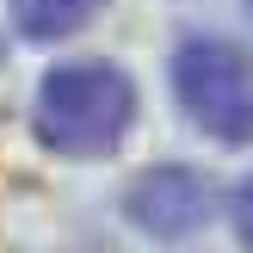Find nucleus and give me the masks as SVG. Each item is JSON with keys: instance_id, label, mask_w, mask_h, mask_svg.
I'll use <instances>...</instances> for the list:
<instances>
[{"instance_id": "1", "label": "nucleus", "mask_w": 253, "mask_h": 253, "mask_svg": "<svg viewBox=\"0 0 253 253\" xmlns=\"http://www.w3.org/2000/svg\"><path fill=\"white\" fill-rule=\"evenodd\" d=\"M37 142L56 148L68 161H99L124 142V130L136 124V81L118 68V62H56V68L37 81Z\"/></svg>"}, {"instance_id": "2", "label": "nucleus", "mask_w": 253, "mask_h": 253, "mask_svg": "<svg viewBox=\"0 0 253 253\" xmlns=\"http://www.w3.org/2000/svg\"><path fill=\"white\" fill-rule=\"evenodd\" d=\"M173 99L210 142H253V62L229 37H185L173 49Z\"/></svg>"}, {"instance_id": "3", "label": "nucleus", "mask_w": 253, "mask_h": 253, "mask_svg": "<svg viewBox=\"0 0 253 253\" xmlns=\"http://www.w3.org/2000/svg\"><path fill=\"white\" fill-rule=\"evenodd\" d=\"M124 210L136 216V229L161 235V241H179V235H198L216 210V192L198 167H155L130 185Z\"/></svg>"}, {"instance_id": "4", "label": "nucleus", "mask_w": 253, "mask_h": 253, "mask_svg": "<svg viewBox=\"0 0 253 253\" xmlns=\"http://www.w3.org/2000/svg\"><path fill=\"white\" fill-rule=\"evenodd\" d=\"M6 6H12L19 37H31V43H62V37H74L105 0H6Z\"/></svg>"}, {"instance_id": "5", "label": "nucleus", "mask_w": 253, "mask_h": 253, "mask_svg": "<svg viewBox=\"0 0 253 253\" xmlns=\"http://www.w3.org/2000/svg\"><path fill=\"white\" fill-rule=\"evenodd\" d=\"M235 235H241V247L253 253V173L241 179V192H235Z\"/></svg>"}, {"instance_id": "6", "label": "nucleus", "mask_w": 253, "mask_h": 253, "mask_svg": "<svg viewBox=\"0 0 253 253\" xmlns=\"http://www.w3.org/2000/svg\"><path fill=\"white\" fill-rule=\"evenodd\" d=\"M247 25H253V0H247Z\"/></svg>"}]
</instances>
